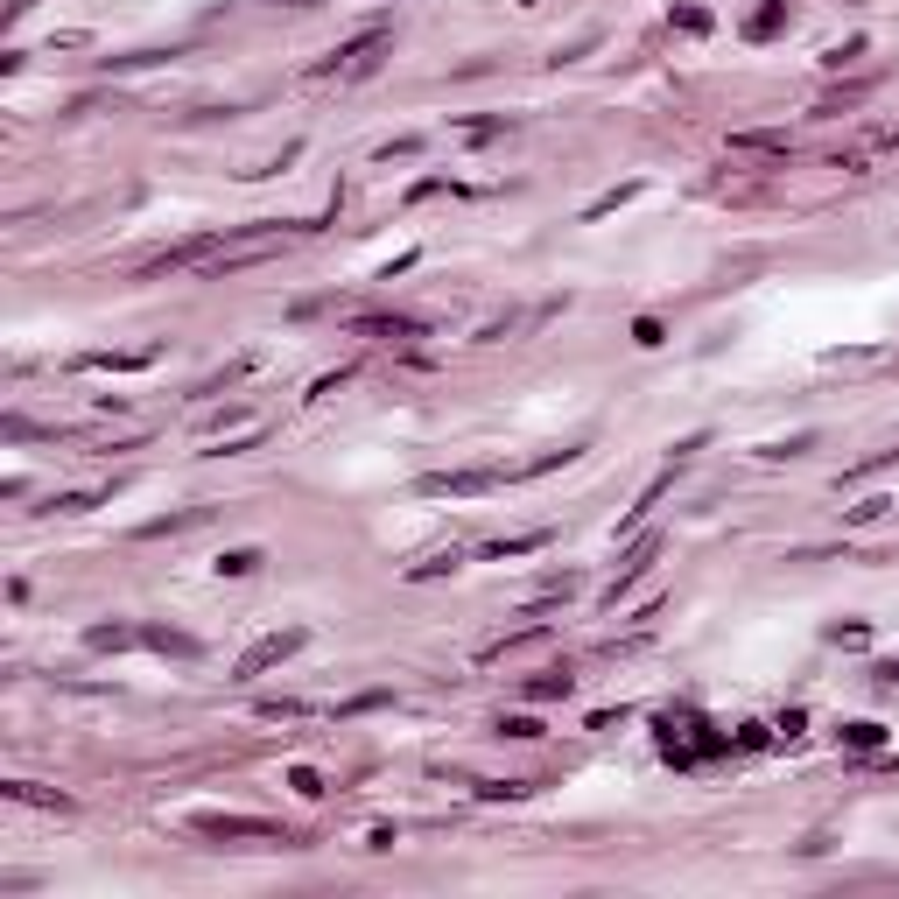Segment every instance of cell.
I'll return each mask as SVG.
<instances>
[{"instance_id": "obj_10", "label": "cell", "mask_w": 899, "mask_h": 899, "mask_svg": "<svg viewBox=\"0 0 899 899\" xmlns=\"http://www.w3.org/2000/svg\"><path fill=\"white\" fill-rule=\"evenodd\" d=\"M569 689H576V675H569V668H541V675L527 682V696H534V703H555V696H569Z\"/></svg>"}, {"instance_id": "obj_13", "label": "cell", "mask_w": 899, "mask_h": 899, "mask_svg": "<svg viewBox=\"0 0 899 899\" xmlns=\"http://www.w3.org/2000/svg\"><path fill=\"white\" fill-rule=\"evenodd\" d=\"M731 148H745V155H787L780 134H731Z\"/></svg>"}, {"instance_id": "obj_1", "label": "cell", "mask_w": 899, "mask_h": 899, "mask_svg": "<svg viewBox=\"0 0 899 899\" xmlns=\"http://www.w3.org/2000/svg\"><path fill=\"white\" fill-rule=\"evenodd\" d=\"M731 738H703V724L689 717V710H668L661 717V752L675 759V766H703V759H717Z\"/></svg>"}, {"instance_id": "obj_16", "label": "cell", "mask_w": 899, "mask_h": 899, "mask_svg": "<svg viewBox=\"0 0 899 899\" xmlns=\"http://www.w3.org/2000/svg\"><path fill=\"white\" fill-rule=\"evenodd\" d=\"M668 22H675L682 36H710V8H675Z\"/></svg>"}, {"instance_id": "obj_9", "label": "cell", "mask_w": 899, "mask_h": 899, "mask_svg": "<svg viewBox=\"0 0 899 899\" xmlns=\"http://www.w3.org/2000/svg\"><path fill=\"white\" fill-rule=\"evenodd\" d=\"M92 654H120V647H141V626H92L85 633Z\"/></svg>"}, {"instance_id": "obj_19", "label": "cell", "mask_w": 899, "mask_h": 899, "mask_svg": "<svg viewBox=\"0 0 899 899\" xmlns=\"http://www.w3.org/2000/svg\"><path fill=\"white\" fill-rule=\"evenodd\" d=\"M499 738H520L527 745V738H541V724L534 717H499Z\"/></svg>"}, {"instance_id": "obj_2", "label": "cell", "mask_w": 899, "mask_h": 899, "mask_svg": "<svg viewBox=\"0 0 899 899\" xmlns=\"http://www.w3.org/2000/svg\"><path fill=\"white\" fill-rule=\"evenodd\" d=\"M190 829L211 836V843H246V836H253V843H295L288 829H274V822H260V815H197Z\"/></svg>"}, {"instance_id": "obj_18", "label": "cell", "mask_w": 899, "mask_h": 899, "mask_svg": "<svg viewBox=\"0 0 899 899\" xmlns=\"http://www.w3.org/2000/svg\"><path fill=\"white\" fill-rule=\"evenodd\" d=\"M626 197H640V183H619V190H605V197H597V204H590L583 218H605V211H619Z\"/></svg>"}, {"instance_id": "obj_21", "label": "cell", "mask_w": 899, "mask_h": 899, "mask_svg": "<svg viewBox=\"0 0 899 899\" xmlns=\"http://www.w3.org/2000/svg\"><path fill=\"white\" fill-rule=\"evenodd\" d=\"M492 134H506V120H464V141H492Z\"/></svg>"}, {"instance_id": "obj_7", "label": "cell", "mask_w": 899, "mask_h": 899, "mask_svg": "<svg viewBox=\"0 0 899 899\" xmlns=\"http://www.w3.org/2000/svg\"><path fill=\"white\" fill-rule=\"evenodd\" d=\"M787 22H794V8H787V0H766V8H759V15L745 22V43H773V36H780Z\"/></svg>"}, {"instance_id": "obj_3", "label": "cell", "mask_w": 899, "mask_h": 899, "mask_svg": "<svg viewBox=\"0 0 899 899\" xmlns=\"http://www.w3.org/2000/svg\"><path fill=\"white\" fill-rule=\"evenodd\" d=\"M506 478H513V471H436V478H422V492H429V499H443V492H450V499H471V492H492V485H506Z\"/></svg>"}, {"instance_id": "obj_22", "label": "cell", "mask_w": 899, "mask_h": 899, "mask_svg": "<svg viewBox=\"0 0 899 899\" xmlns=\"http://www.w3.org/2000/svg\"><path fill=\"white\" fill-rule=\"evenodd\" d=\"M288 780H295V794H310V801H317V794H324V780H317V773H310V766H295V773H288Z\"/></svg>"}, {"instance_id": "obj_8", "label": "cell", "mask_w": 899, "mask_h": 899, "mask_svg": "<svg viewBox=\"0 0 899 899\" xmlns=\"http://www.w3.org/2000/svg\"><path fill=\"white\" fill-rule=\"evenodd\" d=\"M141 647L176 654V661H197V640H190V633H169V626H141Z\"/></svg>"}, {"instance_id": "obj_5", "label": "cell", "mask_w": 899, "mask_h": 899, "mask_svg": "<svg viewBox=\"0 0 899 899\" xmlns=\"http://www.w3.org/2000/svg\"><path fill=\"white\" fill-rule=\"evenodd\" d=\"M654 555H661V534H647V541H633V548H626V562H619V576H612V590H605V605H612V612H619V597L654 569Z\"/></svg>"}, {"instance_id": "obj_15", "label": "cell", "mask_w": 899, "mask_h": 899, "mask_svg": "<svg viewBox=\"0 0 899 899\" xmlns=\"http://www.w3.org/2000/svg\"><path fill=\"white\" fill-rule=\"evenodd\" d=\"M843 745H850V752H878L885 731H878V724H843Z\"/></svg>"}, {"instance_id": "obj_6", "label": "cell", "mask_w": 899, "mask_h": 899, "mask_svg": "<svg viewBox=\"0 0 899 899\" xmlns=\"http://www.w3.org/2000/svg\"><path fill=\"white\" fill-rule=\"evenodd\" d=\"M380 50H387V36L373 29V36H359V43H345L331 64H324V78H366L373 64H380Z\"/></svg>"}, {"instance_id": "obj_20", "label": "cell", "mask_w": 899, "mask_h": 899, "mask_svg": "<svg viewBox=\"0 0 899 899\" xmlns=\"http://www.w3.org/2000/svg\"><path fill=\"white\" fill-rule=\"evenodd\" d=\"M197 520H204V513H169V520H148L141 534H176V527H197Z\"/></svg>"}, {"instance_id": "obj_4", "label": "cell", "mask_w": 899, "mask_h": 899, "mask_svg": "<svg viewBox=\"0 0 899 899\" xmlns=\"http://www.w3.org/2000/svg\"><path fill=\"white\" fill-rule=\"evenodd\" d=\"M303 640H310L303 626H288V633H267V640H260V647H253L246 661H239V682H253V675H267L274 661H288V654H295V647H303Z\"/></svg>"}, {"instance_id": "obj_12", "label": "cell", "mask_w": 899, "mask_h": 899, "mask_svg": "<svg viewBox=\"0 0 899 899\" xmlns=\"http://www.w3.org/2000/svg\"><path fill=\"white\" fill-rule=\"evenodd\" d=\"M457 562H464V548H436V555H422L408 576H415V583H429V576H443V569H457Z\"/></svg>"}, {"instance_id": "obj_14", "label": "cell", "mask_w": 899, "mask_h": 899, "mask_svg": "<svg viewBox=\"0 0 899 899\" xmlns=\"http://www.w3.org/2000/svg\"><path fill=\"white\" fill-rule=\"evenodd\" d=\"M246 569H260V548H225L218 555V576H246Z\"/></svg>"}, {"instance_id": "obj_11", "label": "cell", "mask_w": 899, "mask_h": 899, "mask_svg": "<svg viewBox=\"0 0 899 899\" xmlns=\"http://www.w3.org/2000/svg\"><path fill=\"white\" fill-rule=\"evenodd\" d=\"M534 548H548V527H534V534H513V541H492L485 555H492V562H513V555H534Z\"/></svg>"}, {"instance_id": "obj_17", "label": "cell", "mask_w": 899, "mask_h": 899, "mask_svg": "<svg viewBox=\"0 0 899 899\" xmlns=\"http://www.w3.org/2000/svg\"><path fill=\"white\" fill-rule=\"evenodd\" d=\"M857 57H864V36H850V43H836V50H822V64H829V71H850Z\"/></svg>"}]
</instances>
